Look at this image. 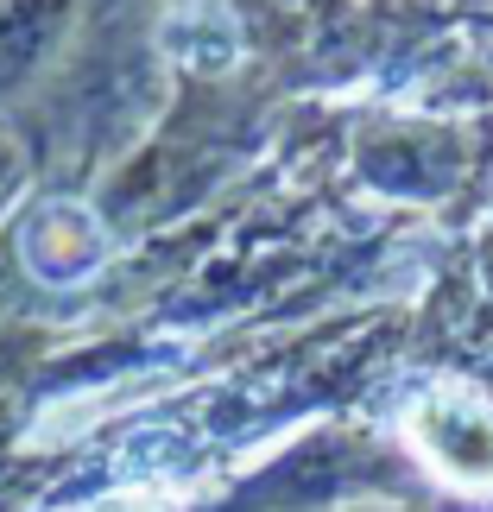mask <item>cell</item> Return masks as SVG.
<instances>
[{
	"mask_svg": "<svg viewBox=\"0 0 493 512\" xmlns=\"http://www.w3.org/2000/svg\"><path fill=\"white\" fill-rule=\"evenodd\" d=\"M411 449L462 494H493V405L475 386H430L405 411Z\"/></svg>",
	"mask_w": 493,
	"mask_h": 512,
	"instance_id": "cell-1",
	"label": "cell"
},
{
	"mask_svg": "<svg viewBox=\"0 0 493 512\" xmlns=\"http://www.w3.org/2000/svg\"><path fill=\"white\" fill-rule=\"evenodd\" d=\"M102 253H108L102 222H95L83 203H51V209H38L32 228H26V266L51 285L89 279V272L102 266Z\"/></svg>",
	"mask_w": 493,
	"mask_h": 512,
	"instance_id": "cell-2",
	"label": "cell"
},
{
	"mask_svg": "<svg viewBox=\"0 0 493 512\" xmlns=\"http://www.w3.org/2000/svg\"><path fill=\"white\" fill-rule=\"evenodd\" d=\"M89 512H165V500L152 494V487H127V494H108V500H95Z\"/></svg>",
	"mask_w": 493,
	"mask_h": 512,
	"instance_id": "cell-3",
	"label": "cell"
}]
</instances>
